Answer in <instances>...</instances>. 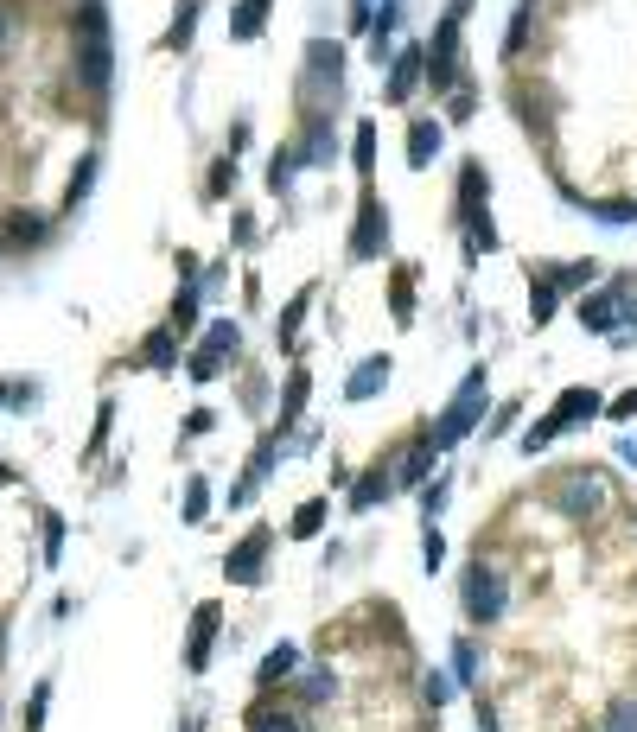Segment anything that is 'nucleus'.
Returning a JSON list of instances; mask_svg holds the SVG:
<instances>
[{
  "label": "nucleus",
  "instance_id": "nucleus-23",
  "mask_svg": "<svg viewBox=\"0 0 637 732\" xmlns=\"http://www.w3.org/2000/svg\"><path fill=\"white\" fill-rule=\"evenodd\" d=\"M313 300H319V287H300L294 300L281 306V319H274V344H281V351H294V338H300V319L313 312Z\"/></svg>",
  "mask_w": 637,
  "mask_h": 732
},
{
  "label": "nucleus",
  "instance_id": "nucleus-36",
  "mask_svg": "<svg viewBox=\"0 0 637 732\" xmlns=\"http://www.w3.org/2000/svg\"><path fill=\"white\" fill-rule=\"evenodd\" d=\"M555 440H561V427H555V414H542V421H536V427H523V440H516V446H523V452H529V459H536V452H542V446H555Z\"/></svg>",
  "mask_w": 637,
  "mask_h": 732
},
{
  "label": "nucleus",
  "instance_id": "nucleus-24",
  "mask_svg": "<svg viewBox=\"0 0 637 732\" xmlns=\"http://www.w3.org/2000/svg\"><path fill=\"white\" fill-rule=\"evenodd\" d=\"M415 261H402V268L389 274V312H395V325H415Z\"/></svg>",
  "mask_w": 637,
  "mask_h": 732
},
{
  "label": "nucleus",
  "instance_id": "nucleus-5",
  "mask_svg": "<svg viewBox=\"0 0 637 732\" xmlns=\"http://www.w3.org/2000/svg\"><path fill=\"white\" fill-rule=\"evenodd\" d=\"M236 351H243V325H236V319H211L204 344H198L192 357H185V376H192V382H217L223 357H236Z\"/></svg>",
  "mask_w": 637,
  "mask_h": 732
},
{
  "label": "nucleus",
  "instance_id": "nucleus-13",
  "mask_svg": "<svg viewBox=\"0 0 637 732\" xmlns=\"http://www.w3.org/2000/svg\"><path fill=\"white\" fill-rule=\"evenodd\" d=\"M434 459H440L434 433H421V440L402 452V465H395V491H421V484H427V472H434Z\"/></svg>",
  "mask_w": 637,
  "mask_h": 732
},
{
  "label": "nucleus",
  "instance_id": "nucleus-10",
  "mask_svg": "<svg viewBox=\"0 0 637 732\" xmlns=\"http://www.w3.org/2000/svg\"><path fill=\"white\" fill-rule=\"evenodd\" d=\"M421 77H427V51L421 45H402L389 58V83H383V102H395V109H402L408 96L421 90Z\"/></svg>",
  "mask_w": 637,
  "mask_h": 732
},
{
  "label": "nucleus",
  "instance_id": "nucleus-37",
  "mask_svg": "<svg viewBox=\"0 0 637 732\" xmlns=\"http://www.w3.org/2000/svg\"><path fill=\"white\" fill-rule=\"evenodd\" d=\"M198 7H204V0H185V7H179V20H172V32H166V45H172V51H185V45H192V26H198Z\"/></svg>",
  "mask_w": 637,
  "mask_h": 732
},
{
  "label": "nucleus",
  "instance_id": "nucleus-51",
  "mask_svg": "<svg viewBox=\"0 0 637 732\" xmlns=\"http://www.w3.org/2000/svg\"><path fill=\"white\" fill-rule=\"evenodd\" d=\"M211 427H217L211 408H192V414H185V433H192V440H198V433H211Z\"/></svg>",
  "mask_w": 637,
  "mask_h": 732
},
{
  "label": "nucleus",
  "instance_id": "nucleus-16",
  "mask_svg": "<svg viewBox=\"0 0 637 732\" xmlns=\"http://www.w3.org/2000/svg\"><path fill=\"white\" fill-rule=\"evenodd\" d=\"M548 414H555V427H561V433H567V427H587V421H599V395L574 382V389H561V395H555V408H548Z\"/></svg>",
  "mask_w": 637,
  "mask_h": 732
},
{
  "label": "nucleus",
  "instance_id": "nucleus-45",
  "mask_svg": "<svg viewBox=\"0 0 637 732\" xmlns=\"http://www.w3.org/2000/svg\"><path fill=\"white\" fill-rule=\"evenodd\" d=\"M472 109H478V90H472V83H459V90L446 96V115H453V121H466Z\"/></svg>",
  "mask_w": 637,
  "mask_h": 732
},
{
  "label": "nucleus",
  "instance_id": "nucleus-21",
  "mask_svg": "<svg viewBox=\"0 0 637 732\" xmlns=\"http://www.w3.org/2000/svg\"><path fill=\"white\" fill-rule=\"evenodd\" d=\"M344 694V682H338V669H306L300 682H294V701L300 707H332Z\"/></svg>",
  "mask_w": 637,
  "mask_h": 732
},
{
  "label": "nucleus",
  "instance_id": "nucleus-11",
  "mask_svg": "<svg viewBox=\"0 0 637 732\" xmlns=\"http://www.w3.org/2000/svg\"><path fill=\"white\" fill-rule=\"evenodd\" d=\"M294 675H300V643H274V650L262 656V669H255V694L294 688Z\"/></svg>",
  "mask_w": 637,
  "mask_h": 732
},
{
  "label": "nucleus",
  "instance_id": "nucleus-47",
  "mask_svg": "<svg viewBox=\"0 0 637 732\" xmlns=\"http://www.w3.org/2000/svg\"><path fill=\"white\" fill-rule=\"evenodd\" d=\"M421 561H427V567H440V561H446V535L434 529V522H427V535H421Z\"/></svg>",
  "mask_w": 637,
  "mask_h": 732
},
{
  "label": "nucleus",
  "instance_id": "nucleus-35",
  "mask_svg": "<svg viewBox=\"0 0 637 732\" xmlns=\"http://www.w3.org/2000/svg\"><path fill=\"white\" fill-rule=\"evenodd\" d=\"M587 211L606 223V230H625V223H637V198H612V204H587Z\"/></svg>",
  "mask_w": 637,
  "mask_h": 732
},
{
  "label": "nucleus",
  "instance_id": "nucleus-44",
  "mask_svg": "<svg viewBox=\"0 0 637 732\" xmlns=\"http://www.w3.org/2000/svg\"><path fill=\"white\" fill-rule=\"evenodd\" d=\"M45 707H51V682L32 688V701H26V732H39V726H45Z\"/></svg>",
  "mask_w": 637,
  "mask_h": 732
},
{
  "label": "nucleus",
  "instance_id": "nucleus-53",
  "mask_svg": "<svg viewBox=\"0 0 637 732\" xmlns=\"http://www.w3.org/2000/svg\"><path fill=\"white\" fill-rule=\"evenodd\" d=\"M0 484H13V472H7V465H0Z\"/></svg>",
  "mask_w": 637,
  "mask_h": 732
},
{
  "label": "nucleus",
  "instance_id": "nucleus-26",
  "mask_svg": "<svg viewBox=\"0 0 637 732\" xmlns=\"http://www.w3.org/2000/svg\"><path fill=\"white\" fill-rule=\"evenodd\" d=\"M268 7H274V0H236V13H230V39H262Z\"/></svg>",
  "mask_w": 637,
  "mask_h": 732
},
{
  "label": "nucleus",
  "instance_id": "nucleus-52",
  "mask_svg": "<svg viewBox=\"0 0 637 732\" xmlns=\"http://www.w3.org/2000/svg\"><path fill=\"white\" fill-rule=\"evenodd\" d=\"M478 732H504V726H497V707H491V701H478Z\"/></svg>",
  "mask_w": 637,
  "mask_h": 732
},
{
  "label": "nucleus",
  "instance_id": "nucleus-28",
  "mask_svg": "<svg viewBox=\"0 0 637 732\" xmlns=\"http://www.w3.org/2000/svg\"><path fill=\"white\" fill-rule=\"evenodd\" d=\"M325 516H332V503H325V497H306L300 510H294V522H287V535H294V542H313V535L325 529Z\"/></svg>",
  "mask_w": 637,
  "mask_h": 732
},
{
  "label": "nucleus",
  "instance_id": "nucleus-38",
  "mask_svg": "<svg viewBox=\"0 0 637 732\" xmlns=\"http://www.w3.org/2000/svg\"><path fill=\"white\" fill-rule=\"evenodd\" d=\"M204 516H211V484L192 478L185 484V522H204Z\"/></svg>",
  "mask_w": 637,
  "mask_h": 732
},
{
  "label": "nucleus",
  "instance_id": "nucleus-40",
  "mask_svg": "<svg viewBox=\"0 0 637 732\" xmlns=\"http://www.w3.org/2000/svg\"><path fill=\"white\" fill-rule=\"evenodd\" d=\"M453 675H459V682H478V643L472 637L453 643Z\"/></svg>",
  "mask_w": 637,
  "mask_h": 732
},
{
  "label": "nucleus",
  "instance_id": "nucleus-12",
  "mask_svg": "<svg viewBox=\"0 0 637 732\" xmlns=\"http://www.w3.org/2000/svg\"><path fill=\"white\" fill-rule=\"evenodd\" d=\"M217 624H223V605L204 599L198 612H192V650H185V669H192V675L211 669V637H217Z\"/></svg>",
  "mask_w": 637,
  "mask_h": 732
},
{
  "label": "nucleus",
  "instance_id": "nucleus-42",
  "mask_svg": "<svg viewBox=\"0 0 637 732\" xmlns=\"http://www.w3.org/2000/svg\"><path fill=\"white\" fill-rule=\"evenodd\" d=\"M90 185H96V160H83V166H77V179H71V191H64V204L77 211V204L90 198Z\"/></svg>",
  "mask_w": 637,
  "mask_h": 732
},
{
  "label": "nucleus",
  "instance_id": "nucleus-6",
  "mask_svg": "<svg viewBox=\"0 0 637 732\" xmlns=\"http://www.w3.org/2000/svg\"><path fill=\"white\" fill-rule=\"evenodd\" d=\"M383 249H389V204L364 185V198H357V230H351V261H376Z\"/></svg>",
  "mask_w": 637,
  "mask_h": 732
},
{
  "label": "nucleus",
  "instance_id": "nucleus-2",
  "mask_svg": "<svg viewBox=\"0 0 637 732\" xmlns=\"http://www.w3.org/2000/svg\"><path fill=\"white\" fill-rule=\"evenodd\" d=\"M485 402H491V389H485V363H472V370H466V382H459V395L440 408V421L427 427V433H434V446L446 452V446H459V440H466V433H478V427H485Z\"/></svg>",
  "mask_w": 637,
  "mask_h": 732
},
{
  "label": "nucleus",
  "instance_id": "nucleus-34",
  "mask_svg": "<svg viewBox=\"0 0 637 732\" xmlns=\"http://www.w3.org/2000/svg\"><path fill=\"white\" fill-rule=\"evenodd\" d=\"M192 325H198V281H185V287H179V300H172V331L185 338Z\"/></svg>",
  "mask_w": 637,
  "mask_h": 732
},
{
  "label": "nucleus",
  "instance_id": "nucleus-31",
  "mask_svg": "<svg viewBox=\"0 0 637 732\" xmlns=\"http://www.w3.org/2000/svg\"><path fill=\"white\" fill-rule=\"evenodd\" d=\"M77 71H83V83H90V90H102V83H109V39H83Z\"/></svg>",
  "mask_w": 637,
  "mask_h": 732
},
{
  "label": "nucleus",
  "instance_id": "nucleus-8",
  "mask_svg": "<svg viewBox=\"0 0 637 732\" xmlns=\"http://www.w3.org/2000/svg\"><path fill=\"white\" fill-rule=\"evenodd\" d=\"M631 274H612V287H599V293H580V325L587 331H612L618 325V312L631 306Z\"/></svg>",
  "mask_w": 637,
  "mask_h": 732
},
{
  "label": "nucleus",
  "instance_id": "nucleus-1",
  "mask_svg": "<svg viewBox=\"0 0 637 732\" xmlns=\"http://www.w3.org/2000/svg\"><path fill=\"white\" fill-rule=\"evenodd\" d=\"M466 13H472V0H453V7L440 13L434 45H427V90H434V96H453L459 83H466V58H459V32H466Z\"/></svg>",
  "mask_w": 637,
  "mask_h": 732
},
{
  "label": "nucleus",
  "instance_id": "nucleus-55",
  "mask_svg": "<svg viewBox=\"0 0 637 732\" xmlns=\"http://www.w3.org/2000/svg\"><path fill=\"white\" fill-rule=\"evenodd\" d=\"M0 32H7V20H0Z\"/></svg>",
  "mask_w": 637,
  "mask_h": 732
},
{
  "label": "nucleus",
  "instance_id": "nucleus-20",
  "mask_svg": "<svg viewBox=\"0 0 637 732\" xmlns=\"http://www.w3.org/2000/svg\"><path fill=\"white\" fill-rule=\"evenodd\" d=\"M249 732H306V720L294 707H281L274 694H255V707H249Z\"/></svg>",
  "mask_w": 637,
  "mask_h": 732
},
{
  "label": "nucleus",
  "instance_id": "nucleus-33",
  "mask_svg": "<svg viewBox=\"0 0 637 732\" xmlns=\"http://www.w3.org/2000/svg\"><path fill=\"white\" fill-rule=\"evenodd\" d=\"M593 732H637V694H618V701L606 707V720H599Z\"/></svg>",
  "mask_w": 637,
  "mask_h": 732
},
{
  "label": "nucleus",
  "instance_id": "nucleus-41",
  "mask_svg": "<svg viewBox=\"0 0 637 732\" xmlns=\"http://www.w3.org/2000/svg\"><path fill=\"white\" fill-rule=\"evenodd\" d=\"M7 236H13V242H39V236H45V217L13 211V217H7Z\"/></svg>",
  "mask_w": 637,
  "mask_h": 732
},
{
  "label": "nucleus",
  "instance_id": "nucleus-46",
  "mask_svg": "<svg viewBox=\"0 0 637 732\" xmlns=\"http://www.w3.org/2000/svg\"><path fill=\"white\" fill-rule=\"evenodd\" d=\"M516 414H523V402H504V408H497V414H491V427H485V440H504V433L516 427Z\"/></svg>",
  "mask_w": 637,
  "mask_h": 732
},
{
  "label": "nucleus",
  "instance_id": "nucleus-15",
  "mask_svg": "<svg viewBox=\"0 0 637 732\" xmlns=\"http://www.w3.org/2000/svg\"><path fill=\"white\" fill-rule=\"evenodd\" d=\"M300 166H325V160H332V153H338V134H332V109H325V115H306V134H300Z\"/></svg>",
  "mask_w": 637,
  "mask_h": 732
},
{
  "label": "nucleus",
  "instance_id": "nucleus-43",
  "mask_svg": "<svg viewBox=\"0 0 637 732\" xmlns=\"http://www.w3.org/2000/svg\"><path fill=\"white\" fill-rule=\"evenodd\" d=\"M230 185H236V153H223V160L211 166V185H204V191H211V198H223Z\"/></svg>",
  "mask_w": 637,
  "mask_h": 732
},
{
  "label": "nucleus",
  "instance_id": "nucleus-3",
  "mask_svg": "<svg viewBox=\"0 0 637 732\" xmlns=\"http://www.w3.org/2000/svg\"><path fill=\"white\" fill-rule=\"evenodd\" d=\"M459 605H466V624L472 631H491V624L510 618V580L497 567H485V554L466 567V580H459Z\"/></svg>",
  "mask_w": 637,
  "mask_h": 732
},
{
  "label": "nucleus",
  "instance_id": "nucleus-27",
  "mask_svg": "<svg viewBox=\"0 0 637 732\" xmlns=\"http://www.w3.org/2000/svg\"><path fill=\"white\" fill-rule=\"evenodd\" d=\"M555 312H561V287L548 281V274H529V319H536V325H548Z\"/></svg>",
  "mask_w": 637,
  "mask_h": 732
},
{
  "label": "nucleus",
  "instance_id": "nucleus-4",
  "mask_svg": "<svg viewBox=\"0 0 637 732\" xmlns=\"http://www.w3.org/2000/svg\"><path fill=\"white\" fill-rule=\"evenodd\" d=\"M555 510H561L567 522H587V516H599V510H606V478H599V472H587V465L561 472V478H555Z\"/></svg>",
  "mask_w": 637,
  "mask_h": 732
},
{
  "label": "nucleus",
  "instance_id": "nucleus-22",
  "mask_svg": "<svg viewBox=\"0 0 637 732\" xmlns=\"http://www.w3.org/2000/svg\"><path fill=\"white\" fill-rule=\"evenodd\" d=\"M306 395H313V376L306 370H287V395H281V421H274V433H294L300 427V414H306Z\"/></svg>",
  "mask_w": 637,
  "mask_h": 732
},
{
  "label": "nucleus",
  "instance_id": "nucleus-48",
  "mask_svg": "<svg viewBox=\"0 0 637 732\" xmlns=\"http://www.w3.org/2000/svg\"><path fill=\"white\" fill-rule=\"evenodd\" d=\"M58 554H64V522H58V516H45V561L58 567Z\"/></svg>",
  "mask_w": 637,
  "mask_h": 732
},
{
  "label": "nucleus",
  "instance_id": "nucleus-18",
  "mask_svg": "<svg viewBox=\"0 0 637 732\" xmlns=\"http://www.w3.org/2000/svg\"><path fill=\"white\" fill-rule=\"evenodd\" d=\"M440 141H446L440 121H434V115H415V121H408V166L427 172V166L440 160Z\"/></svg>",
  "mask_w": 637,
  "mask_h": 732
},
{
  "label": "nucleus",
  "instance_id": "nucleus-17",
  "mask_svg": "<svg viewBox=\"0 0 637 732\" xmlns=\"http://www.w3.org/2000/svg\"><path fill=\"white\" fill-rule=\"evenodd\" d=\"M389 376H395V363H389L383 351H376V357H364V363L351 370V382H344V402H370L376 389H389Z\"/></svg>",
  "mask_w": 637,
  "mask_h": 732
},
{
  "label": "nucleus",
  "instance_id": "nucleus-19",
  "mask_svg": "<svg viewBox=\"0 0 637 732\" xmlns=\"http://www.w3.org/2000/svg\"><path fill=\"white\" fill-rule=\"evenodd\" d=\"M389 491H395V459H376L370 472H364V484H351V510L364 516V510H376Z\"/></svg>",
  "mask_w": 637,
  "mask_h": 732
},
{
  "label": "nucleus",
  "instance_id": "nucleus-54",
  "mask_svg": "<svg viewBox=\"0 0 637 732\" xmlns=\"http://www.w3.org/2000/svg\"><path fill=\"white\" fill-rule=\"evenodd\" d=\"M631 325H637V306H631Z\"/></svg>",
  "mask_w": 637,
  "mask_h": 732
},
{
  "label": "nucleus",
  "instance_id": "nucleus-50",
  "mask_svg": "<svg viewBox=\"0 0 637 732\" xmlns=\"http://www.w3.org/2000/svg\"><path fill=\"white\" fill-rule=\"evenodd\" d=\"M631 414H637V389H625V395H612V402H606V421H631Z\"/></svg>",
  "mask_w": 637,
  "mask_h": 732
},
{
  "label": "nucleus",
  "instance_id": "nucleus-49",
  "mask_svg": "<svg viewBox=\"0 0 637 732\" xmlns=\"http://www.w3.org/2000/svg\"><path fill=\"white\" fill-rule=\"evenodd\" d=\"M421 503H427V522H434V516L446 510V478H434V484H421Z\"/></svg>",
  "mask_w": 637,
  "mask_h": 732
},
{
  "label": "nucleus",
  "instance_id": "nucleus-9",
  "mask_svg": "<svg viewBox=\"0 0 637 732\" xmlns=\"http://www.w3.org/2000/svg\"><path fill=\"white\" fill-rule=\"evenodd\" d=\"M306 90H325V96H344V45L332 39H313L306 45Z\"/></svg>",
  "mask_w": 637,
  "mask_h": 732
},
{
  "label": "nucleus",
  "instance_id": "nucleus-39",
  "mask_svg": "<svg viewBox=\"0 0 637 732\" xmlns=\"http://www.w3.org/2000/svg\"><path fill=\"white\" fill-rule=\"evenodd\" d=\"M421 701L440 713L446 701H453V675H440V669H434V675H421Z\"/></svg>",
  "mask_w": 637,
  "mask_h": 732
},
{
  "label": "nucleus",
  "instance_id": "nucleus-7",
  "mask_svg": "<svg viewBox=\"0 0 637 732\" xmlns=\"http://www.w3.org/2000/svg\"><path fill=\"white\" fill-rule=\"evenodd\" d=\"M274 554V529L262 522V529H249L243 542L230 548V561H223V573H230V586H262V567Z\"/></svg>",
  "mask_w": 637,
  "mask_h": 732
},
{
  "label": "nucleus",
  "instance_id": "nucleus-14",
  "mask_svg": "<svg viewBox=\"0 0 637 732\" xmlns=\"http://www.w3.org/2000/svg\"><path fill=\"white\" fill-rule=\"evenodd\" d=\"M485 198H491V172H485V160H466L459 166V223H472L478 211H485Z\"/></svg>",
  "mask_w": 637,
  "mask_h": 732
},
{
  "label": "nucleus",
  "instance_id": "nucleus-30",
  "mask_svg": "<svg viewBox=\"0 0 637 732\" xmlns=\"http://www.w3.org/2000/svg\"><path fill=\"white\" fill-rule=\"evenodd\" d=\"M141 363H147V370H172V363H179V331H153V338L141 344Z\"/></svg>",
  "mask_w": 637,
  "mask_h": 732
},
{
  "label": "nucleus",
  "instance_id": "nucleus-32",
  "mask_svg": "<svg viewBox=\"0 0 637 732\" xmlns=\"http://www.w3.org/2000/svg\"><path fill=\"white\" fill-rule=\"evenodd\" d=\"M351 166H357V179L370 185V172H376V121H357V134H351Z\"/></svg>",
  "mask_w": 637,
  "mask_h": 732
},
{
  "label": "nucleus",
  "instance_id": "nucleus-25",
  "mask_svg": "<svg viewBox=\"0 0 637 732\" xmlns=\"http://www.w3.org/2000/svg\"><path fill=\"white\" fill-rule=\"evenodd\" d=\"M294 179H300V147L287 141V147H274V160H268V191H274V198H287Z\"/></svg>",
  "mask_w": 637,
  "mask_h": 732
},
{
  "label": "nucleus",
  "instance_id": "nucleus-29",
  "mask_svg": "<svg viewBox=\"0 0 637 732\" xmlns=\"http://www.w3.org/2000/svg\"><path fill=\"white\" fill-rule=\"evenodd\" d=\"M548 281H555L561 293H593V281H599V261H567V268H548Z\"/></svg>",
  "mask_w": 637,
  "mask_h": 732
}]
</instances>
